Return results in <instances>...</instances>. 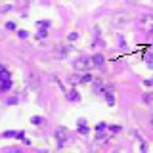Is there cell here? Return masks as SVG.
<instances>
[{"label": "cell", "mask_w": 153, "mask_h": 153, "mask_svg": "<svg viewBox=\"0 0 153 153\" xmlns=\"http://www.w3.org/2000/svg\"><path fill=\"white\" fill-rule=\"evenodd\" d=\"M69 98H71V100H75V98L79 100V96H77V92H75V90H73V92H71V94H69Z\"/></svg>", "instance_id": "obj_6"}, {"label": "cell", "mask_w": 153, "mask_h": 153, "mask_svg": "<svg viewBox=\"0 0 153 153\" xmlns=\"http://www.w3.org/2000/svg\"><path fill=\"white\" fill-rule=\"evenodd\" d=\"M6 29L14 31V29H15V23H12V21H10V23H6Z\"/></svg>", "instance_id": "obj_4"}, {"label": "cell", "mask_w": 153, "mask_h": 153, "mask_svg": "<svg viewBox=\"0 0 153 153\" xmlns=\"http://www.w3.org/2000/svg\"><path fill=\"white\" fill-rule=\"evenodd\" d=\"M31 121H33V123L37 124V123H40V121H42V119H40V117H33V119H31Z\"/></svg>", "instance_id": "obj_7"}, {"label": "cell", "mask_w": 153, "mask_h": 153, "mask_svg": "<svg viewBox=\"0 0 153 153\" xmlns=\"http://www.w3.org/2000/svg\"><path fill=\"white\" fill-rule=\"evenodd\" d=\"M79 37V35H77V33H71V35H69V40H75V38Z\"/></svg>", "instance_id": "obj_8"}, {"label": "cell", "mask_w": 153, "mask_h": 153, "mask_svg": "<svg viewBox=\"0 0 153 153\" xmlns=\"http://www.w3.org/2000/svg\"><path fill=\"white\" fill-rule=\"evenodd\" d=\"M82 80H84V82H92V80H94V77H92V75H86Z\"/></svg>", "instance_id": "obj_5"}, {"label": "cell", "mask_w": 153, "mask_h": 153, "mask_svg": "<svg viewBox=\"0 0 153 153\" xmlns=\"http://www.w3.org/2000/svg\"><path fill=\"white\" fill-rule=\"evenodd\" d=\"M65 128H58V132H56V134H58V136H59V138H61V136H65Z\"/></svg>", "instance_id": "obj_3"}, {"label": "cell", "mask_w": 153, "mask_h": 153, "mask_svg": "<svg viewBox=\"0 0 153 153\" xmlns=\"http://www.w3.org/2000/svg\"><path fill=\"white\" fill-rule=\"evenodd\" d=\"M105 100H107L109 105L115 103V98H113V88H105Z\"/></svg>", "instance_id": "obj_1"}, {"label": "cell", "mask_w": 153, "mask_h": 153, "mask_svg": "<svg viewBox=\"0 0 153 153\" xmlns=\"http://www.w3.org/2000/svg\"><path fill=\"white\" fill-rule=\"evenodd\" d=\"M92 61H94L96 65H103V56H100V54H96L94 58H92Z\"/></svg>", "instance_id": "obj_2"}, {"label": "cell", "mask_w": 153, "mask_h": 153, "mask_svg": "<svg viewBox=\"0 0 153 153\" xmlns=\"http://www.w3.org/2000/svg\"><path fill=\"white\" fill-rule=\"evenodd\" d=\"M151 123H153V117H151Z\"/></svg>", "instance_id": "obj_9"}]
</instances>
